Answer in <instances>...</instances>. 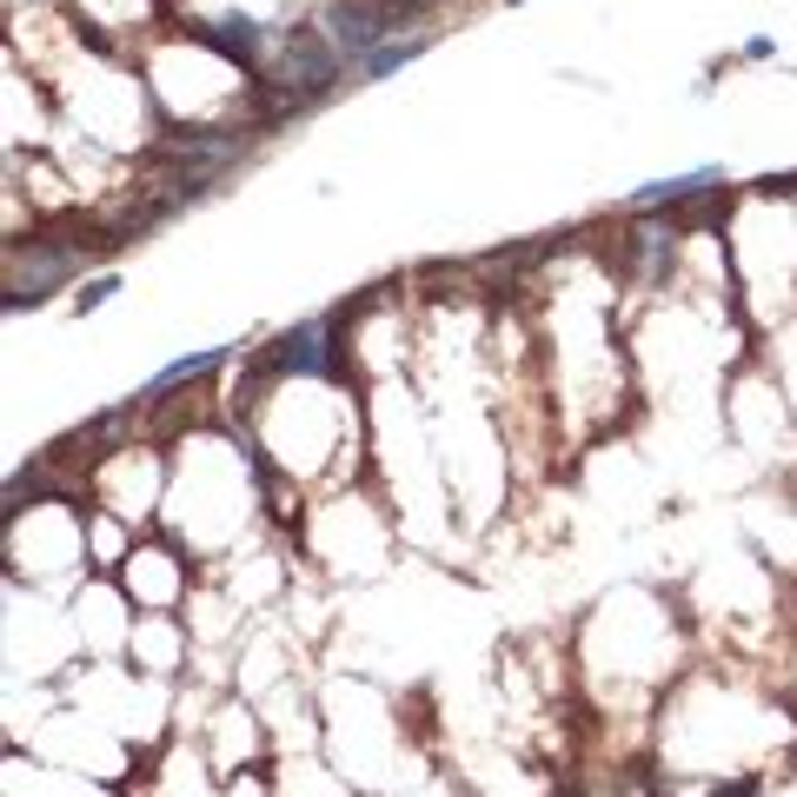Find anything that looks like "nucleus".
Instances as JSON below:
<instances>
[{"instance_id": "obj_1", "label": "nucleus", "mask_w": 797, "mask_h": 797, "mask_svg": "<svg viewBox=\"0 0 797 797\" xmlns=\"http://www.w3.org/2000/svg\"><path fill=\"white\" fill-rule=\"evenodd\" d=\"M419 14V0H332L326 8V28H332V47L365 61L379 54L385 34H398V21H413Z\"/></svg>"}, {"instance_id": "obj_2", "label": "nucleus", "mask_w": 797, "mask_h": 797, "mask_svg": "<svg viewBox=\"0 0 797 797\" xmlns=\"http://www.w3.org/2000/svg\"><path fill=\"white\" fill-rule=\"evenodd\" d=\"M280 94H286V107H306V100H319L332 80H339V47L332 41H319V34H293L286 41V54H280Z\"/></svg>"}, {"instance_id": "obj_3", "label": "nucleus", "mask_w": 797, "mask_h": 797, "mask_svg": "<svg viewBox=\"0 0 797 797\" xmlns=\"http://www.w3.org/2000/svg\"><path fill=\"white\" fill-rule=\"evenodd\" d=\"M74 266H80V260H74L67 247H34L28 260L14 253V286H8V306H41V299H47V286H61Z\"/></svg>"}, {"instance_id": "obj_4", "label": "nucleus", "mask_w": 797, "mask_h": 797, "mask_svg": "<svg viewBox=\"0 0 797 797\" xmlns=\"http://www.w3.org/2000/svg\"><path fill=\"white\" fill-rule=\"evenodd\" d=\"M273 372H299V379H313V372H326V319H306V326H293L280 346H273V359H266Z\"/></svg>"}, {"instance_id": "obj_5", "label": "nucleus", "mask_w": 797, "mask_h": 797, "mask_svg": "<svg viewBox=\"0 0 797 797\" xmlns=\"http://www.w3.org/2000/svg\"><path fill=\"white\" fill-rule=\"evenodd\" d=\"M220 359H227V346H207V352H186V359H173V365H166V372H153V379H146V392H140V398H160V392H166V385H186V379H199V372H214V365H220Z\"/></svg>"}, {"instance_id": "obj_6", "label": "nucleus", "mask_w": 797, "mask_h": 797, "mask_svg": "<svg viewBox=\"0 0 797 797\" xmlns=\"http://www.w3.org/2000/svg\"><path fill=\"white\" fill-rule=\"evenodd\" d=\"M426 54V41H392V47H379V54H365L359 67H365V80H385V74H398V67H413Z\"/></svg>"}, {"instance_id": "obj_7", "label": "nucleus", "mask_w": 797, "mask_h": 797, "mask_svg": "<svg viewBox=\"0 0 797 797\" xmlns=\"http://www.w3.org/2000/svg\"><path fill=\"white\" fill-rule=\"evenodd\" d=\"M718 173H685V179H658V186H638L632 207H665V199H691L698 186H711Z\"/></svg>"}, {"instance_id": "obj_8", "label": "nucleus", "mask_w": 797, "mask_h": 797, "mask_svg": "<svg viewBox=\"0 0 797 797\" xmlns=\"http://www.w3.org/2000/svg\"><path fill=\"white\" fill-rule=\"evenodd\" d=\"M107 293H113V280H87V286H80V306H100Z\"/></svg>"}]
</instances>
